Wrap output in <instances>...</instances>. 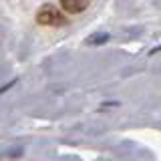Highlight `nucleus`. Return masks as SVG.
I'll list each match as a JSON object with an SVG mask.
<instances>
[{
	"label": "nucleus",
	"instance_id": "f257e3e1",
	"mask_svg": "<svg viewBox=\"0 0 161 161\" xmlns=\"http://www.w3.org/2000/svg\"><path fill=\"white\" fill-rule=\"evenodd\" d=\"M36 20H38V24H44V26H60V24L67 22V18L63 16V12L57 10L53 4H44L36 12Z\"/></svg>",
	"mask_w": 161,
	"mask_h": 161
},
{
	"label": "nucleus",
	"instance_id": "f03ea898",
	"mask_svg": "<svg viewBox=\"0 0 161 161\" xmlns=\"http://www.w3.org/2000/svg\"><path fill=\"white\" fill-rule=\"evenodd\" d=\"M89 0H60V6L64 8V12L69 14H79L87 8Z\"/></svg>",
	"mask_w": 161,
	"mask_h": 161
},
{
	"label": "nucleus",
	"instance_id": "7ed1b4c3",
	"mask_svg": "<svg viewBox=\"0 0 161 161\" xmlns=\"http://www.w3.org/2000/svg\"><path fill=\"white\" fill-rule=\"evenodd\" d=\"M107 38H109V34H97V36H91L87 42L89 44H101V42H105Z\"/></svg>",
	"mask_w": 161,
	"mask_h": 161
}]
</instances>
